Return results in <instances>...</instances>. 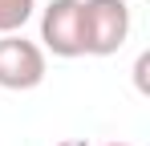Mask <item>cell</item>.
I'll return each mask as SVG.
<instances>
[{
  "instance_id": "obj_3",
  "label": "cell",
  "mask_w": 150,
  "mask_h": 146,
  "mask_svg": "<svg viewBox=\"0 0 150 146\" xmlns=\"http://www.w3.org/2000/svg\"><path fill=\"white\" fill-rule=\"evenodd\" d=\"M41 49L53 57H85L81 41V0H49L41 12Z\"/></svg>"
},
{
  "instance_id": "obj_2",
  "label": "cell",
  "mask_w": 150,
  "mask_h": 146,
  "mask_svg": "<svg viewBox=\"0 0 150 146\" xmlns=\"http://www.w3.org/2000/svg\"><path fill=\"white\" fill-rule=\"evenodd\" d=\"M45 49L37 41H28L25 33H4L0 37V89H37L45 81Z\"/></svg>"
},
{
  "instance_id": "obj_6",
  "label": "cell",
  "mask_w": 150,
  "mask_h": 146,
  "mask_svg": "<svg viewBox=\"0 0 150 146\" xmlns=\"http://www.w3.org/2000/svg\"><path fill=\"white\" fill-rule=\"evenodd\" d=\"M57 146H89L85 138H65V142H57Z\"/></svg>"
},
{
  "instance_id": "obj_1",
  "label": "cell",
  "mask_w": 150,
  "mask_h": 146,
  "mask_svg": "<svg viewBox=\"0 0 150 146\" xmlns=\"http://www.w3.org/2000/svg\"><path fill=\"white\" fill-rule=\"evenodd\" d=\"M81 41H85V57H114L130 41V4L81 0Z\"/></svg>"
},
{
  "instance_id": "obj_7",
  "label": "cell",
  "mask_w": 150,
  "mask_h": 146,
  "mask_svg": "<svg viewBox=\"0 0 150 146\" xmlns=\"http://www.w3.org/2000/svg\"><path fill=\"white\" fill-rule=\"evenodd\" d=\"M101 146H134V142H101Z\"/></svg>"
},
{
  "instance_id": "obj_4",
  "label": "cell",
  "mask_w": 150,
  "mask_h": 146,
  "mask_svg": "<svg viewBox=\"0 0 150 146\" xmlns=\"http://www.w3.org/2000/svg\"><path fill=\"white\" fill-rule=\"evenodd\" d=\"M37 12V0H0V37L4 33H21Z\"/></svg>"
},
{
  "instance_id": "obj_5",
  "label": "cell",
  "mask_w": 150,
  "mask_h": 146,
  "mask_svg": "<svg viewBox=\"0 0 150 146\" xmlns=\"http://www.w3.org/2000/svg\"><path fill=\"white\" fill-rule=\"evenodd\" d=\"M146 69H150V53H138V61H134V85H138V94H146Z\"/></svg>"
}]
</instances>
